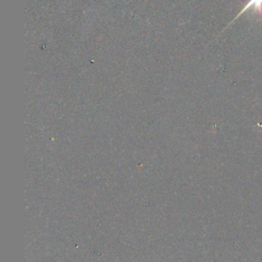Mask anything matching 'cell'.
Instances as JSON below:
<instances>
[{
    "mask_svg": "<svg viewBox=\"0 0 262 262\" xmlns=\"http://www.w3.org/2000/svg\"><path fill=\"white\" fill-rule=\"evenodd\" d=\"M248 10H253V12L257 13L258 16L262 15V0H248L247 4L244 6V8L241 9V11L237 13V15L229 23L228 26H230L235 19H237L243 13H245Z\"/></svg>",
    "mask_w": 262,
    "mask_h": 262,
    "instance_id": "cell-1",
    "label": "cell"
}]
</instances>
